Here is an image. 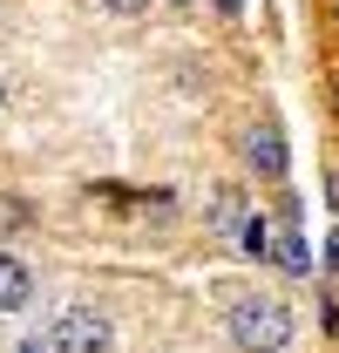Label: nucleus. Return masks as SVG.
<instances>
[{
  "instance_id": "f257e3e1",
  "label": "nucleus",
  "mask_w": 339,
  "mask_h": 353,
  "mask_svg": "<svg viewBox=\"0 0 339 353\" xmlns=\"http://www.w3.org/2000/svg\"><path fill=\"white\" fill-rule=\"evenodd\" d=\"M231 340L245 353H278V347H292V312L278 299H238L231 306Z\"/></svg>"
},
{
  "instance_id": "f03ea898",
  "label": "nucleus",
  "mask_w": 339,
  "mask_h": 353,
  "mask_svg": "<svg viewBox=\"0 0 339 353\" xmlns=\"http://www.w3.org/2000/svg\"><path fill=\"white\" fill-rule=\"evenodd\" d=\"M48 340L54 353H109V319L95 306H61L48 319Z\"/></svg>"
},
{
  "instance_id": "7ed1b4c3",
  "label": "nucleus",
  "mask_w": 339,
  "mask_h": 353,
  "mask_svg": "<svg viewBox=\"0 0 339 353\" xmlns=\"http://www.w3.org/2000/svg\"><path fill=\"white\" fill-rule=\"evenodd\" d=\"M245 163H251L258 176H285V136L271 130V123H258V130L245 136Z\"/></svg>"
},
{
  "instance_id": "20e7f679",
  "label": "nucleus",
  "mask_w": 339,
  "mask_h": 353,
  "mask_svg": "<svg viewBox=\"0 0 339 353\" xmlns=\"http://www.w3.org/2000/svg\"><path fill=\"white\" fill-rule=\"evenodd\" d=\"M28 299H34V279H28V265L0 252V312H21Z\"/></svg>"
},
{
  "instance_id": "39448f33",
  "label": "nucleus",
  "mask_w": 339,
  "mask_h": 353,
  "mask_svg": "<svg viewBox=\"0 0 339 353\" xmlns=\"http://www.w3.org/2000/svg\"><path fill=\"white\" fill-rule=\"evenodd\" d=\"M265 259H278V272H292V279H305V272H312V252H305V238H298L292 224H285L278 252H265Z\"/></svg>"
},
{
  "instance_id": "423d86ee",
  "label": "nucleus",
  "mask_w": 339,
  "mask_h": 353,
  "mask_svg": "<svg viewBox=\"0 0 339 353\" xmlns=\"http://www.w3.org/2000/svg\"><path fill=\"white\" fill-rule=\"evenodd\" d=\"M238 238H245V252H251V259H265V252H271V224H265V218H245V231H238Z\"/></svg>"
},
{
  "instance_id": "0eeeda50",
  "label": "nucleus",
  "mask_w": 339,
  "mask_h": 353,
  "mask_svg": "<svg viewBox=\"0 0 339 353\" xmlns=\"http://www.w3.org/2000/svg\"><path fill=\"white\" fill-rule=\"evenodd\" d=\"M238 218H245V204H238V190H217V211H211V224H217V231H231Z\"/></svg>"
},
{
  "instance_id": "6e6552de",
  "label": "nucleus",
  "mask_w": 339,
  "mask_h": 353,
  "mask_svg": "<svg viewBox=\"0 0 339 353\" xmlns=\"http://www.w3.org/2000/svg\"><path fill=\"white\" fill-rule=\"evenodd\" d=\"M21 353H54V340H48V326H41V333H28V340H21Z\"/></svg>"
},
{
  "instance_id": "1a4fd4ad",
  "label": "nucleus",
  "mask_w": 339,
  "mask_h": 353,
  "mask_svg": "<svg viewBox=\"0 0 339 353\" xmlns=\"http://www.w3.org/2000/svg\"><path fill=\"white\" fill-rule=\"evenodd\" d=\"M109 7H116V14H143L150 0H109Z\"/></svg>"
},
{
  "instance_id": "9d476101",
  "label": "nucleus",
  "mask_w": 339,
  "mask_h": 353,
  "mask_svg": "<svg viewBox=\"0 0 339 353\" xmlns=\"http://www.w3.org/2000/svg\"><path fill=\"white\" fill-rule=\"evenodd\" d=\"M326 265H333V272H339V231H333V238H326Z\"/></svg>"
},
{
  "instance_id": "9b49d317",
  "label": "nucleus",
  "mask_w": 339,
  "mask_h": 353,
  "mask_svg": "<svg viewBox=\"0 0 339 353\" xmlns=\"http://www.w3.org/2000/svg\"><path fill=\"white\" fill-rule=\"evenodd\" d=\"M217 7H224V14H238V0H217Z\"/></svg>"
},
{
  "instance_id": "f8f14e48",
  "label": "nucleus",
  "mask_w": 339,
  "mask_h": 353,
  "mask_svg": "<svg viewBox=\"0 0 339 353\" xmlns=\"http://www.w3.org/2000/svg\"><path fill=\"white\" fill-rule=\"evenodd\" d=\"M0 102H7V82H0Z\"/></svg>"
},
{
  "instance_id": "ddd939ff",
  "label": "nucleus",
  "mask_w": 339,
  "mask_h": 353,
  "mask_svg": "<svg viewBox=\"0 0 339 353\" xmlns=\"http://www.w3.org/2000/svg\"><path fill=\"white\" fill-rule=\"evenodd\" d=\"M333 102H339V82H333Z\"/></svg>"
}]
</instances>
